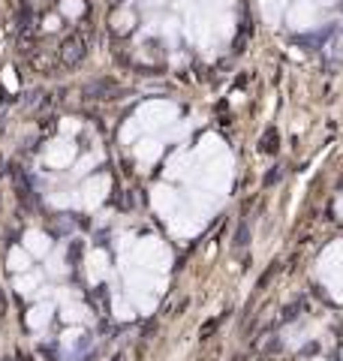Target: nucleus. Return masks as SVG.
Masks as SVG:
<instances>
[{
    "instance_id": "obj_1",
    "label": "nucleus",
    "mask_w": 343,
    "mask_h": 361,
    "mask_svg": "<svg viewBox=\"0 0 343 361\" xmlns=\"http://www.w3.org/2000/svg\"><path fill=\"white\" fill-rule=\"evenodd\" d=\"M88 55V40L81 34H73L66 36L64 45H60V64L64 66H79Z\"/></svg>"
},
{
    "instance_id": "obj_2",
    "label": "nucleus",
    "mask_w": 343,
    "mask_h": 361,
    "mask_svg": "<svg viewBox=\"0 0 343 361\" xmlns=\"http://www.w3.org/2000/svg\"><path fill=\"white\" fill-rule=\"evenodd\" d=\"M114 94H118V85H114V81H109V79H103V81H97V85L88 88L90 100H114Z\"/></svg>"
}]
</instances>
